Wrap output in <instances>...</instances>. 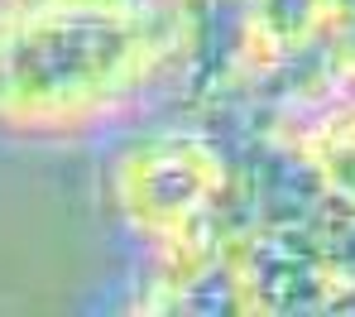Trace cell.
Returning a JSON list of instances; mask_svg holds the SVG:
<instances>
[{"instance_id": "obj_1", "label": "cell", "mask_w": 355, "mask_h": 317, "mask_svg": "<svg viewBox=\"0 0 355 317\" xmlns=\"http://www.w3.org/2000/svg\"><path fill=\"white\" fill-rule=\"evenodd\" d=\"M159 53L139 0H0V121L87 126L135 96Z\"/></svg>"}, {"instance_id": "obj_2", "label": "cell", "mask_w": 355, "mask_h": 317, "mask_svg": "<svg viewBox=\"0 0 355 317\" xmlns=\"http://www.w3.org/2000/svg\"><path fill=\"white\" fill-rule=\"evenodd\" d=\"M120 197L135 226L154 236V246H168L178 264H197L207 255L202 241L211 231L216 197H221V164L197 139L168 135L125 159Z\"/></svg>"}, {"instance_id": "obj_3", "label": "cell", "mask_w": 355, "mask_h": 317, "mask_svg": "<svg viewBox=\"0 0 355 317\" xmlns=\"http://www.w3.org/2000/svg\"><path fill=\"white\" fill-rule=\"evenodd\" d=\"M302 149L312 169L327 178V188L355 207V77L341 82V92H331L322 111L307 121Z\"/></svg>"}]
</instances>
